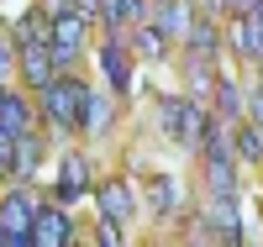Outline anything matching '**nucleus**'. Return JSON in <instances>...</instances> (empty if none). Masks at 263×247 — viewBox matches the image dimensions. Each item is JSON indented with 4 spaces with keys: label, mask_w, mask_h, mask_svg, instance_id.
<instances>
[{
    "label": "nucleus",
    "mask_w": 263,
    "mask_h": 247,
    "mask_svg": "<svg viewBox=\"0 0 263 247\" xmlns=\"http://www.w3.org/2000/svg\"><path fill=\"white\" fill-rule=\"evenodd\" d=\"M84 79L74 74H53L37 89V121H48L53 131H79V100H84Z\"/></svg>",
    "instance_id": "obj_1"
},
{
    "label": "nucleus",
    "mask_w": 263,
    "mask_h": 247,
    "mask_svg": "<svg viewBox=\"0 0 263 247\" xmlns=\"http://www.w3.org/2000/svg\"><path fill=\"white\" fill-rule=\"evenodd\" d=\"M205 121H211V110H205L200 100H190V95H163V100H158V126H163L179 147H200Z\"/></svg>",
    "instance_id": "obj_2"
},
{
    "label": "nucleus",
    "mask_w": 263,
    "mask_h": 247,
    "mask_svg": "<svg viewBox=\"0 0 263 247\" xmlns=\"http://www.w3.org/2000/svg\"><path fill=\"white\" fill-rule=\"evenodd\" d=\"M37 205L42 200L21 184L0 200V247H32V221H37Z\"/></svg>",
    "instance_id": "obj_3"
},
{
    "label": "nucleus",
    "mask_w": 263,
    "mask_h": 247,
    "mask_svg": "<svg viewBox=\"0 0 263 247\" xmlns=\"http://www.w3.org/2000/svg\"><path fill=\"white\" fill-rule=\"evenodd\" d=\"M90 21H95V16H90V11H79V6H69V11H58V16H53V37H48V48H53V63H58V69H69V63L79 58Z\"/></svg>",
    "instance_id": "obj_4"
},
{
    "label": "nucleus",
    "mask_w": 263,
    "mask_h": 247,
    "mask_svg": "<svg viewBox=\"0 0 263 247\" xmlns=\"http://www.w3.org/2000/svg\"><path fill=\"white\" fill-rule=\"evenodd\" d=\"M100 69H105V79H111V95H116V100H126L132 89H137L132 53H126V32H111V27H105V37H100Z\"/></svg>",
    "instance_id": "obj_5"
},
{
    "label": "nucleus",
    "mask_w": 263,
    "mask_h": 247,
    "mask_svg": "<svg viewBox=\"0 0 263 247\" xmlns=\"http://www.w3.org/2000/svg\"><path fill=\"white\" fill-rule=\"evenodd\" d=\"M16 74H21V84L37 95V89L48 84L53 74H63V69L53 63V48H48V42H16Z\"/></svg>",
    "instance_id": "obj_6"
},
{
    "label": "nucleus",
    "mask_w": 263,
    "mask_h": 247,
    "mask_svg": "<svg viewBox=\"0 0 263 247\" xmlns=\"http://www.w3.org/2000/svg\"><path fill=\"white\" fill-rule=\"evenodd\" d=\"M90 195V158H84L79 147L63 153V163H58V184H53V205H74V200Z\"/></svg>",
    "instance_id": "obj_7"
},
{
    "label": "nucleus",
    "mask_w": 263,
    "mask_h": 247,
    "mask_svg": "<svg viewBox=\"0 0 263 247\" xmlns=\"http://www.w3.org/2000/svg\"><path fill=\"white\" fill-rule=\"evenodd\" d=\"M195 0H147V21L158 27L168 42H184L190 37V27H195Z\"/></svg>",
    "instance_id": "obj_8"
},
{
    "label": "nucleus",
    "mask_w": 263,
    "mask_h": 247,
    "mask_svg": "<svg viewBox=\"0 0 263 247\" xmlns=\"http://www.w3.org/2000/svg\"><path fill=\"white\" fill-rule=\"evenodd\" d=\"M74 242V221H69V205H37V221H32V247H69Z\"/></svg>",
    "instance_id": "obj_9"
},
{
    "label": "nucleus",
    "mask_w": 263,
    "mask_h": 247,
    "mask_svg": "<svg viewBox=\"0 0 263 247\" xmlns=\"http://www.w3.org/2000/svg\"><path fill=\"white\" fill-rule=\"evenodd\" d=\"M37 126V105L21 95V89H11V79H0V131H11V137H21V131Z\"/></svg>",
    "instance_id": "obj_10"
},
{
    "label": "nucleus",
    "mask_w": 263,
    "mask_h": 247,
    "mask_svg": "<svg viewBox=\"0 0 263 247\" xmlns=\"http://www.w3.org/2000/svg\"><path fill=\"white\" fill-rule=\"evenodd\" d=\"M205 226L216 242H242V216H237V195H211L205 200Z\"/></svg>",
    "instance_id": "obj_11"
},
{
    "label": "nucleus",
    "mask_w": 263,
    "mask_h": 247,
    "mask_svg": "<svg viewBox=\"0 0 263 247\" xmlns=\"http://www.w3.org/2000/svg\"><path fill=\"white\" fill-rule=\"evenodd\" d=\"M95 205H100V216H111V221H126L137 216V189L126 184V179H111V184H100L95 189Z\"/></svg>",
    "instance_id": "obj_12"
},
{
    "label": "nucleus",
    "mask_w": 263,
    "mask_h": 247,
    "mask_svg": "<svg viewBox=\"0 0 263 247\" xmlns=\"http://www.w3.org/2000/svg\"><path fill=\"white\" fill-rule=\"evenodd\" d=\"M237 53L248 63H263V6L237 11Z\"/></svg>",
    "instance_id": "obj_13"
},
{
    "label": "nucleus",
    "mask_w": 263,
    "mask_h": 247,
    "mask_svg": "<svg viewBox=\"0 0 263 247\" xmlns=\"http://www.w3.org/2000/svg\"><path fill=\"white\" fill-rule=\"evenodd\" d=\"M95 21L111 27V32H126V27H137V21H147V0H100Z\"/></svg>",
    "instance_id": "obj_14"
},
{
    "label": "nucleus",
    "mask_w": 263,
    "mask_h": 247,
    "mask_svg": "<svg viewBox=\"0 0 263 247\" xmlns=\"http://www.w3.org/2000/svg\"><path fill=\"white\" fill-rule=\"evenodd\" d=\"M184 48H190V63H211L216 48H221V32H216V21L211 16H195V27L184 37Z\"/></svg>",
    "instance_id": "obj_15"
},
{
    "label": "nucleus",
    "mask_w": 263,
    "mask_h": 247,
    "mask_svg": "<svg viewBox=\"0 0 263 247\" xmlns=\"http://www.w3.org/2000/svg\"><path fill=\"white\" fill-rule=\"evenodd\" d=\"M37 163H42V137H37V131H21L16 147H11V168H6V179H32Z\"/></svg>",
    "instance_id": "obj_16"
},
{
    "label": "nucleus",
    "mask_w": 263,
    "mask_h": 247,
    "mask_svg": "<svg viewBox=\"0 0 263 247\" xmlns=\"http://www.w3.org/2000/svg\"><path fill=\"white\" fill-rule=\"evenodd\" d=\"M232 153H237V163H263V126L237 121L232 126Z\"/></svg>",
    "instance_id": "obj_17"
},
{
    "label": "nucleus",
    "mask_w": 263,
    "mask_h": 247,
    "mask_svg": "<svg viewBox=\"0 0 263 247\" xmlns=\"http://www.w3.org/2000/svg\"><path fill=\"white\" fill-rule=\"evenodd\" d=\"M111 116H116V105L105 95H95V89H84V100H79V131H105Z\"/></svg>",
    "instance_id": "obj_18"
},
{
    "label": "nucleus",
    "mask_w": 263,
    "mask_h": 247,
    "mask_svg": "<svg viewBox=\"0 0 263 247\" xmlns=\"http://www.w3.org/2000/svg\"><path fill=\"white\" fill-rule=\"evenodd\" d=\"M11 37H16V42H48V37H53V16L42 11V6H32L27 16H16Z\"/></svg>",
    "instance_id": "obj_19"
},
{
    "label": "nucleus",
    "mask_w": 263,
    "mask_h": 247,
    "mask_svg": "<svg viewBox=\"0 0 263 247\" xmlns=\"http://www.w3.org/2000/svg\"><path fill=\"white\" fill-rule=\"evenodd\" d=\"M205 189L211 195H237V158H205Z\"/></svg>",
    "instance_id": "obj_20"
},
{
    "label": "nucleus",
    "mask_w": 263,
    "mask_h": 247,
    "mask_svg": "<svg viewBox=\"0 0 263 247\" xmlns=\"http://www.w3.org/2000/svg\"><path fill=\"white\" fill-rule=\"evenodd\" d=\"M211 95H216V116H221V121H237V116L248 110V95H242L232 79H216V84H211Z\"/></svg>",
    "instance_id": "obj_21"
},
{
    "label": "nucleus",
    "mask_w": 263,
    "mask_h": 247,
    "mask_svg": "<svg viewBox=\"0 0 263 247\" xmlns=\"http://www.w3.org/2000/svg\"><path fill=\"white\" fill-rule=\"evenodd\" d=\"M132 53H142V58H163V53H168V37L153 27V21H137V27H132Z\"/></svg>",
    "instance_id": "obj_22"
},
{
    "label": "nucleus",
    "mask_w": 263,
    "mask_h": 247,
    "mask_svg": "<svg viewBox=\"0 0 263 247\" xmlns=\"http://www.w3.org/2000/svg\"><path fill=\"white\" fill-rule=\"evenodd\" d=\"M179 205H184L179 184H174V179H153V216H174Z\"/></svg>",
    "instance_id": "obj_23"
},
{
    "label": "nucleus",
    "mask_w": 263,
    "mask_h": 247,
    "mask_svg": "<svg viewBox=\"0 0 263 247\" xmlns=\"http://www.w3.org/2000/svg\"><path fill=\"white\" fill-rule=\"evenodd\" d=\"M16 74V37L0 27V79H11Z\"/></svg>",
    "instance_id": "obj_24"
},
{
    "label": "nucleus",
    "mask_w": 263,
    "mask_h": 247,
    "mask_svg": "<svg viewBox=\"0 0 263 247\" xmlns=\"http://www.w3.org/2000/svg\"><path fill=\"white\" fill-rule=\"evenodd\" d=\"M95 242H105V247H116V242H121V221H111V216H100V232H95Z\"/></svg>",
    "instance_id": "obj_25"
},
{
    "label": "nucleus",
    "mask_w": 263,
    "mask_h": 247,
    "mask_svg": "<svg viewBox=\"0 0 263 247\" xmlns=\"http://www.w3.org/2000/svg\"><path fill=\"white\" fill-rule=\"evenodd\" d=\"M37 6H42V11H48V16H58V11H69V6H74V0H37Z\"/></svg>",
    "instance_id": "obj_26"
},
{
    "label": "nucleus",
    "mask_w": 263,
    "mask_h": 247,
    "mask_svg": "<svg viewBox=\"0 0 263 247\" xmlns=\"http://www.w3.org/2000/svg\"><path fill=\"white\" fill-rule=\"evenodd\" d=\"M74 6H79V11H90V16H95V11H100V0H74Z\"/></svg>",
    "instance_id": "obj_27"
}]
</instances>
